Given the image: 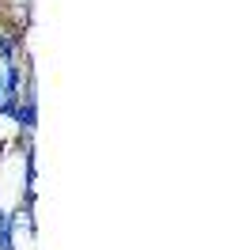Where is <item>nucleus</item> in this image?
Masks as SVG:
<instances>
[{"mask_svg": "<svg viewBox=\"0 0 227 250\" xmlns=\"http://www.w3.org/2000/svg\"><path fill=\"white\" fill-rule=\"evenodd\" d=\"M0 103H4V83H0Z\"/></svg>", "mask_w": 227, "mask_h": 250, "instance_id": "4", "label": "nucleus"}, {"mask_svg": "<svg viewBox=\"0 0 227 250\" xmlns=\"http://www.w3.org/2000/svg\"><path fill=\"white\" fill-rule=\"evenodd\" d=\"M0 83H4V95H15V99L23 95V72H19L15 61H4V80Z\"/></svg>", "mask_w": 227, "mask_h": 250, "instance_id": "3", "label": "nucleus"}, {"mask_svg": "<svg viewBox=\"0 0 227 250\" xmlns=\"http://www.w3.org/2000/svg\"><path fill=\"white\" fill-rule=\"evenodd\" d=\"M27 34L19 23H0V61H19Z\"/></svg>", "mask_w": 227, "mask_h": 250, "instance_id": "2", "label": "nucleus"}, {"mask_svg": "<svg viewBox=\"0 0 227 250\" xmlns=\"http://www.w3.org/2000/svg\"><path fill=\"white\" fill-rule=\"evenodd\" d=\"M12 122L19 125L23 137H34V129H38V95H34V80L27 83V91L19 95V110H15Z\"/></svg>", "mask_w": 227, "mask_h": 250, "instance_id": "1", "label": "nucleus"}]
</instances>
